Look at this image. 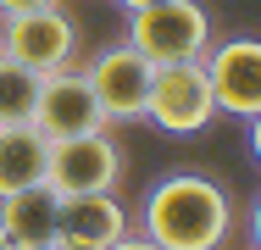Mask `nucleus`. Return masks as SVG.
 Returning <instances> with one entry per match:
<instances>
[{
  "label": "nucleus",
  "mask_w": 261,
  "mask_h": 250,
  "mask_svg": "<svg viewBox=\"0 0 261 250\" xmlns=\"http://www.w3.org/2000/svg\"><path fill=\"white\" fill-rule=\"evenodd\" d=\"M233 222V195L206 172H167L139 200V234L161 250H228Z\"/></svg>",
  "instance_id": "nucleus-1"
},
{
  "label": "nucleus",
  "mask_w": 261,
  "mask_h": 250,
  "mask_svg": "<svg viewBox=\"0 0 261 250\" xmlns=\"http://www.w3.org/2000/svg\"><path fill=\"white\" fill-rule=\"evenodd\" d=\"M128 45L150 67L200 61L217 45L211 39V11L200 0H161V6H145V11H128Z\"/></svg>",
  "instance_id": "nucleus-2"
},
{
  "label": "nucleus",
  "mask_w": 261,
  "mask_h": 250,
  "mask_svg": "<svg viewBox=\"0 0 261 250\" xmlns=\"http://www.w3.org/2000/svg\"><path fill=\"white\" fill-rule=\"evenodd\" d=\"M84 50V34L72 22L67 6H45V11H22V17H0V56L22 61L28 72L50 78L61 67H72Z\"/></svg>",
  "instance_id": "nucleus-3"
},
{
  "label": "nucleus",
  "mask_w": 261,
  "mask_h": 250,
  "mask_svg": "<svg viewBox=\"0 0 261 250\" xmlns=\"http://www.w3.org/2000/svg\"><path fill=\"white\" fill-rule=\"evenodd\" d=\"M145 122H156L161 134L184 139V134H206L217 122L211 84L200 61H167L150 72V95H145Z\"/></svg>",
  "instance_id": "nucleus-4"
},
{
  "label": "nucleus",
  "mask_w": 261,
  "mask_h": 250,
  "mask_svg": "<svg viewBox=\"0 0 261 250\" xmlns=\"http://www.w3.org/2000/svg\"><path fill=\"white\" fill-rule=\"evenodd\" d=\"M122 172H128V156L106 128L50 145V161H45V184L56 195H117Z\"/></svg>",
  "instance_id": "nucleus-5"
},
{
  "label": "nucleus",
  "mask_w": 261,
  "mask_h": 250,
  "mask_svg": "<svg viewBox=\"0 0 261 250\" xmlns=\"http://www.w3.org/2000/svg\"><path fill=\"white\" fill-rule=\"evenodd\" d=\"M150 61L128 45H106L89 67H84V84L100 106L106 122H145V95H150Z\"/></svg>",
  "instance_id": "nucleus-6"
},
{
  "label": "nucleus",
  "mask_w": 261,
  "mask_h": 250,
  "mask_svg": "<svg viewBox=\"0 0 261 250\" xmlns=\"http://www.w3.org/2000/svg\"><path fill=\"white\" fill-rule=\"evenodd\" d=\"M200 67H206V84H211V106L222 117H239V122L261 117V45L250 34L211 45L200 56Z\"/></svg>",
  "instance_id": "nucleus-7"
},
{
  "label": "nucleus",
  "mask_w": 261,
  "mask_h": 250,
  "mask_svg": "<svg viewBox=\"0 0 261 250\" xmlns=\"http://www.w3.org/2000/svg\"><path fill=\"white\" fill-rule=\"evenodd\" d=\"M45 145H61V139H84V134H100L111 128L100 117V106L84 84V67H61L39 84V100H34V122H28Z\"/></svg>",
  "instance_id": "nucleus-8"
},
{
  "label": "nucleus",
  "mask_w": 261,
  "mask_h": 250,
  "mask_svg": "<svg viewBox=\"0 0 261 250\" xmlns=\"http://www.w3.org/2000/svg\"><path fill=\"white\" fill-rule=\"evenodd\" d=\"M128 234V206L117 195H61L56 206V245L106 250Z\"/></svg>",
  "instance_id": "nucleus-9"
},
{
  "label": "nucleus",
  "mask_w": 261,
  "mask_h": 250,
  "mask_svg": "<svg viewBox=\"0 0 261 250\" xmlns=\"http://www.w3.org/2000/svg\"><path fill=\"white\" fill-rule=\"evenodd\" d=\"M56 195L50 184H28V189H17V195H0V228H6V239L11 250H39L56 239Z\"/></svg>",
  "instance_id": "nucleus-10"
},
{
  "label": "nucleus",
  "mask_w": 261,
  "mask_h": 250,
  "mask_svg": "<svg viewBox=\"0 0 261 250\" xmlns=\"http://www.w3.org/2000/svg\"><path fill=\"white\" fill-rule=\"evenodd\" d=\"M45 161H50V145L34 128H0V195L45 184Z\"/></svg>",
  "instance_id": "nucleus-11"
},
{
  "label": "nucleus",
  "mask_w": 261,
  "mask_h": 250,
  "mask_svg": "<svg viewBox=\"0 0 261 250\" xmlns=\"http://www.w3.org/2000/svg\"><path fill=\"white\" fill-rule=\"evenodd\" d=\"M39 72H28L22 61L0 56V128H28L34 122V100H39Z\"/></svg>",
  "instance_id": "nucleus-12"
},
{
  "label": "nucleus",
  "mask_w": 261,
  "mask_h": 250,
  "mask_svg": "<svg viewBox=\"0 0 261 250\" xmlns=\"http://www.w3.org/2000/svg\"><path fill=\"white\" fill-rule=\"evenodd\" d=\"M45 6H61V0H0V17H22V11H45Z\"/></svg>",
  "instance_id": "nucleus-13"
},
{
  "label": "nucleus",
  "mask_w": 261,
  "mask_h": 250,
  "mask_svg": "<svg viewBox=\"0 0 261 250\" xmlns=\"http://www.w3.org/2000/svg\"><path fill=\"white\" fill-rule=\"evenodd\" d=\"M106 250H161V245H150V239H145V234H122V239H117V245H106Z\"/></svg>",
  "instance_id": "nucleus-14"
},
{
  "label": "nucleus",
  "mask_w": 261,
  "mask_h": 250,
  "mask_svg": "<svg viewBox=\"0 0 261 250\" xmlns=\"http://www.w3.org/2000/svg\"><path fill=\"white\" fill-rule=\"evenodd\" d=\"M122 11H145V6H161V0H117Z\"/></svg>",
  "instance_id": "nucleus-15"
},
{
  "label": "nucleus",
  "mask_w": 261,
  "mask_h": 250,
  "mask_svg": "<svg viewBox=\"0 0 261 250\" xmlns=\"http://www.w3.org/2000/svg\"><path fill=\"white\" fill-rule=\"evenodd\" d=\"M0 250H11V239H6V228H0Z\"/></svg>",
  "instance_id": "nucleus-16"
},
{
  "label": "nucleus",
  "mask_w": 261,
  "mask_h": 250,
  "mask_svg": "<svg viewBox=\"0 0 261 250\" xmlns=\"http://www.w3.org/2000/svg\"><path fill=\"white\" fill-rule=\"evenodd\" d=\"M39 250H67V245H56V239H50V245H39Z\"/></svg>",
  "instance_id": "nucleus-17"
}]
</instances>
